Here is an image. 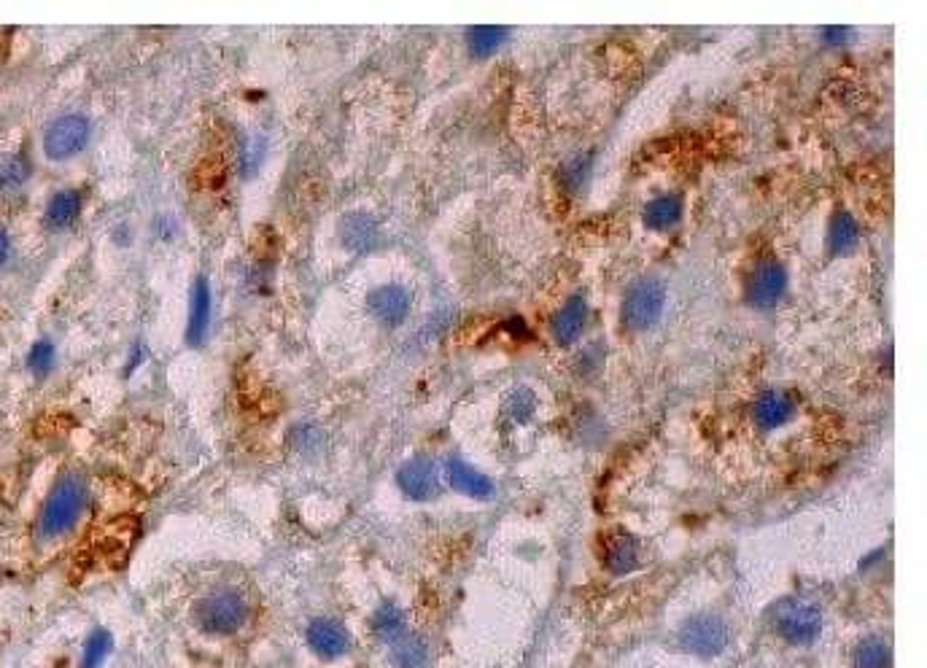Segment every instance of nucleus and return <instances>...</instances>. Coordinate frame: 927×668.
Returning a JSON list of instances; mask_svg holds the SVG:
<instances>
[{"instance_id":"obj_1","label":"nucleus","mask_w":927,"mask_h":668,"mask_svg":"<svg viewBox=\"0 0 927 668\" xmlns=\"http://www.w3.org/2000/svg\"><path fill=\"white\" fill-rule=\"evenodd\" d=\"M89 504V483L79 472H68L52 485V491L44 499V507L38 512V539L54 542L71 534L79 526Z\"/></svg>"},{"instance_id":"obj_2","label":"nucleus","mask_w":927,"mask_h":668,"mask_svg":"<svg viewBox=\"0 0 927 668\" xmlns=\"http://www.w3.org/2000/svg\"><path fill=\"white\" fill-rule=\"evenodd\" d=\"M248 620V601L232 588L213 590L195 604L197 628L208 636H235Z\"/></svg>"},{"instance_id":"obj_3","label":"nucleus","mask_w":927,"mask_h":668,"mask_svg":"<svg viewBox=\"0 0 927 668\" xmlns=\"http://www.w3.org/2000/svg\"><path fill=\"white\" fill-rule=\"evenodd\" d=\"M774 631L790 647H812L822 633V612L804 598H782L771 609Z\"/></svg>"},{"instance_id":"obj_4","label":"nucleus","mask_w":927,"mask_h":668,"mask_svg":"<svg viewBox=\"0 0 927 668\" xmlns=\"http://www.w3.org/2000/svg\"><path fill=\"white\" fill-rule=\"evenodd\" d=\"M666 308V286L661 278H639L623 297V321L631 329H650L661 321Z\"/></svg>"},{"instance_id":"obj_5","label":"nucleus","mask_w":927,"mask_h":668,"mask_svg":"<svg viewBox=\"0 0 927 668\" xmlns=\"http://www.w3.org/2000/svg\"><path fill=\"white\" fill-rule=\"evenodd\" d=\"M89 135V119L84 114H65L57 116L44 132V154L52 162H65V159L79 157L81 151L87 149Z\"/></svg>"},{"instance_id":"obj_6","label":"nucleus","mask_w":927,"mask_h":668,"mask_svg":"<svg viewBox=\"0 0 927 668\" xmlns=\"http://www.w3.org/2000/svg\"><path fill=\"white\" fill-rule=\"evenodd\" d=\"M728 639H731L728 625H725L723 617L712 615V612L693 615L688 623L680 628L682 650H688L690 655H698V658L723 655L725 647H728Z\"/></svg>"},{"instance_id":"obj_7","label":"nucleus","mask_w":927,"mask_h":668,"mask_svg":"<svg viewBox=\"0 0 927 668\" xmlns=\"http://www.w3.org/2000/svg\"><path fill=\"white\" fill-rule=\"evenodd\" d=\"M787 291V270L785 264L779 262V259H763L760 264H755V270L747 278V302H750L752 308L760 310H769L777 305L779 299L785 297Z\"/></svg>"},{"instance_id":"obj_8","label":"nucleus","mask_w":927,"mask_h":668,"mask_svg":"<svg viewBox=\"0 0 927 668\" xmlns=\"http://www.w3.org/2000/svg\"><path fill=\"white\" fill-rule=\"evenodd\" d=\"M305 642L310 652L321 660H340L351 652V633L340 620L332 617H316L305 628Z\"/></svg>"},{"instance_id":"obj_9","label":"nucleus","mask_w":927,"mask_h":668,"mask_svg":"<svg viewBox=\"0 0 927 668\" xmlns=\"http://www.w3.org/2000/svg\"><path fill=\"white\" fill-rule=\"evenodd\" d=\"M399 491L413 501H429L440 493V469L429 456H415L399 466Z\"/></svg>"},{"instance_id":"obj_10","label":"nucleus","mask_w":927,"mask_h":668,"mask_svg":"<svg viewBox=\"0 0 927 668\" xmlns=\"http://www.w3.org/2000/svg\"><path fill=\"white\" fill-rule=\"evenodd\" d=\"M798 402L785 388H766L752 405V421L760 431H777L793 421Z\"/></svg>"},{"instance_id":"obj_11","label":"nucleus","mask_w":927,"mask_h":668,"mask_svg":"<svg viewBox=\"0 0 927 668\" xmlns=\"http://www.w3.org/2000/svg\"><path fill=\"white\" fill-rule=\"evenodd\" d=\"M410 291L402 283H383L367 294V310L383 326H399L410 313Z\"/></svg>"},{"instance_id":"obj_12","label":"nucleus","mask_w":927,"mask_h":668,"mask_svg":"<svg viewBox=\"0 0 927 668\" xmlns=\"http://www.w3.org/2000/svg\"><path fill=\"white\" fill-rule=\"evenodd\" d=\"M442 475L448 480L453 491L464 493L469 499L477 501H486L494 496V483H491V477L486 472H480L475 466L464 461L461 456H451L442 466Z\"/></svg>"},{"instance_id":"obj_13","label":"nucleus","mask_w":927,"mask_h":668,"mask_svg":"<svg viewBox=\"0 0 927 668\" xmlns=\"http://www.w3.org/2000/svg\"><path fill=\"white\" fill-rule=\"evenodd\" d=\"M585 324H588V302L583 294H574L566 299V305H561L553 321H550V332L556 337L558 345H572L577 343V337L583 334Z\"/></svg>"},{"instance_id":"obj_14","label":"nucleus","mask_w":927,"mask_h":668,"mask_svg":"<svg viewBox=\"0 0 927 668\" xmlns=\"http://www.w3.org/2000/svg\"><path fill=\"white\" fill-rule=\"evenodd\" d=\"M211 286L208 278H197L192 286V297H189V324H186V343L189 345H203L208 337V326H211Z\"/></svg>"},{"instance_id":"obj_15","label":"nucleus","mask_w":927,"mask_h":668,"mask_svg":"<svg viewBox=\"0 0 927 668\" xmlns=\"http://www.w3.org/2000/svg\"><path fill=\"white\" fill-rule=\"evenodd\" d=\"M378 238V221L372 219L370 213H348V216H343V221H340V240H343V246L351 248V251H370V248L378 246Z\"/></svg>"},{"instance_id":"obj_16","label":"nucleus","mask_w":927,"mask_h":668,"mask_svg":"<svg viewBox=\"0 0 927 668\" xmlns=\"http://www.w3.org/2000/svg\"><path fill=\"white\" fill-rule=\"evenodd\" d=\"M601 558L612 574H631L639 566V542L626 531H615L604 542Z\"/></svg>"},{"instance_id":"obj_17","label":"nucleus","mask_w":927,"mask_h":668,"mask_svg":"<svg viewBox=\"0 0 927 668\" xmlns=\"http://www.w3.org/2000/svg\"><path fill=\"white\" fill-rule=\"evenodd\" d=\"M81 192L79 189H60V192H54L49 197V203H46L44 211V224L52 232H62V229H68L76 224V219L81 216Z\"/></svg>"},{"instance_id":"obj_18","label":"nucleus","mask_w":927,"mask_h":668,"mask_svg":"<svg viewBox=\"0 0 927 668\" xmlns=\"http://www.w3.org/2000/svg\"><path fill=\"white\" fill-rule=\"evenodd\" d=\"M682 211H685V205H682L680 194H658V197H653V200L645 205L642 219H645L647 227L655 229V232H666V229L680 224Z\"/></svg>"},{"instance_id":"obj_19","label":"nucleus","mask_w":927,"mask_h":668,"mask_svg":"<svg viewBox=\"0 0 927 668\" xmlns=\"http://www.w3.org/2000/svg\"><path fill=\"white\" fill-rule=\"evenodd\" d=\"M372 633L378 636L383 644H394L397 639H402L410 628H407V615L402 612V607H397L394 601H383L380 607H375L370 617Z\"/></svg>"},{"instance_id":"obj_20","label":"nucleus","mask_w":927,"mask_h":668,"mask_svg":"<svg viewBox=\"0 0 927 668\" xmlns=\"http://www.w3.org/2000/svg\"><path fill=\"white\" fill-rule=\"evenodd\" d=\"M389 658L394 668H424L429 660V647L418 633L407 631L402 639L391 644Z\"/></svg>"},{"instance_id":"obj_21","label":"nucleus","mask_w":927,"mask_h":668,"mask_svg":"<svg viewBox=\"0 0 927 668\" xmlns=\"http://www.w3.org/2000/svg\"><path fill=\"white\" fill-rule=\"evenodd\" d=\"M857 240H860V224H857V219H852L847 211L836 213V216L830 219V227H828L830 254L833 256L849 254V251L857 246Z\"/></svg>"},{"instance_id":"obj_22","label":"nucleus","mask_w":927,"mask_h":668,"mask_svg":"<svg viewBox=\"0 0 927 668\" xmlns=\"http://www.w3.org/2000/svg\"><path fill=\"white\" fill-rule=\"evenodd\" d=\"M510 38V27L502 25H477L467 30V46L475 57H488L496 49H502Z\"/></svg>"},{"instance_id":"obj_23","label":"nucleus","mask_w":927,"mask_h":668,"mask_svg":"<svg viewBox=\"0 0 927 668\" xmlns=\"http://www.w3.org/2000/svg\"><path fill=\"white\" fill-rule=\"evenodd\" d=\"M890 663V642H884L882 636H866L852 655V668H890Z\"/></svg>"},{"instance_id":"obj_24","label":"nucleus","mask_w":927,"mask_h":668,"mask_svg":"<svg viewBox=\"0 0 927 668\" xmlns=\"http://www.w3.org/2000/svg\"><path fill=\"white\" fill-rule=\"evenodd\" d=\"M111 652H114V636H111L106 628H95V631L87 636V642H84L81 668H100L106 663Z\"/></svg>"},{"instance_id":"obj_25","label":"nucleus","mask_w":927,"mask_h":668,"mask_svg":"<svg viewBox=\"0 0 927 668\" xmlns=\"http://www.w3.org/2000/svg\"><path fill=\"white\" fill-rule=\"evenodd\" d=\"M537 413V396L534 391L526 386L513 388V394L507 396V402H504V418H510L515 426H523V423H529Z\"/></svg>"},{"instance_id":"obj_26","label":"nucleus","mask_w":927,"mask_h":668,"mask_svg":"<svg viewBox=\"0 0 927 668\" xmlns=\"http://www.w3.org/2000/svg\"><path fill=\"white\" fill-rule=\"evenodd\" d=\"M30 178V162L22 154L0 159V192H17Z\"/></svg>"},{"instance_id":"obj_27","label":"nucleus","mask_w":927,"mask_h":668,"mask_svg":"<svg viewBox=\"0 0 927 668\" xmlns=\"http://www.w3.org/2000/svg\"><path fill=\"white\" fill-rule=\"evenodd\" d=\"M54 361H57V348H54L52 340H36V343L30 345V351H27V370L33 372V375H38V378L49 375Z\"/></svg>"},{"instance_id":"obj_28","label":"nucleus","mask_w":927,"mask_h":668,"mask_svg":"<svg viewBox=\"0 0 927 668\" xmlns=\"http://www.w3.org/2000/svg\"><path fill=\"white\" fill-rule=\"evenodd\" d=\"M262 157H265V141L262 138H248L243 143V149H240V170L246 176H254L259 165H262Z\"/></svg>"},{"instance_id":"obj_29","label":"nucleus","mask_w":927,"mask_h":668,"mask_svg":"<svg viewBox=\"0 0 927 668\" xmlns=\"http://www.w3.org/2000/svg\"><path fill=\"white\" fill-rule=\"evenodd\" d=\"M588 170H591V157H577V159H572V162H569V167H566V184H572V181H577V184L574 186H580L585 181V176H588Z\"/></svg>"},{"instance_id":"obj_30","label":"nucleus","mask_w":927,"mask_h":668,"mask_svg":"<svg viewBox=\"0 0 927 668\" xmlns=\"http://www.w3.org/2000/svg\"><path fill=\"white\" fill-rule=\"evenodd\" d=\"M820 36H822V41H825V44L844 46L849 41V38H852V30H849V27H844V25H833V27H825Z\"/></svg>"},{"instance_id":"obj_31","label":"nucleus","mask_w":927,"mask_h":668,"mask_svg":"<svg viewBox=\"0 0 927 668\" xmlns=\"http://www.w3.org/2000/svg\"><path fill=\"white\" fill-rule=\"evenodd\" d=\"M154 232H157L162 240H173V235H176V221L170 219V216H159V219L154 221Z\"/></svg>"},{"instance_id":"obj_32","label":"nucleus","mask_w":927,"mask_h":668,"mask_svg":"<svg viewBox=\"0 0 927 668\" xmlns=\"http://www.w3.org/2000/svg\"><path fill=\"white\" fill-rule=\"evenodd\" d=\"M9 256H11V235L6 232V229L0 227V267L9 262Z\"/></svg>"}]
</instances>
